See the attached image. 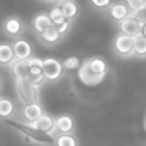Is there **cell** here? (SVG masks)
Returning a JSON list of instances; mask_svg holds the SVG:
<instances>
[{
  "instance_id": "obj_15",
  "label": "cell",
  "mask_w": 146,
  "mask_h": 146,
  "mask_svg": "<svg viewBox=\"0 0 146 146\" xmlns=\"http://www.w3.org/2000/svg\"><path fill=\"white\" fill-rule=\"evenodd\" d=\"M10 74L14 77V80H27L29 78V62L14 60L10 65Z\"/></svg>"
},
{
  "instance_id": "obj_28",
  "label": "cell",
  "mask_w": 146,
  "mask_h": 146,
  "mask_svg": "<svg viewBox=\"0 0 146 146\" xmlns=\"http://www.w3.org/2000/svg\"><path fill=\"white\" fill-rule=\"evenodd\" d=\"M141 34H142L143 37H146V23L142 24V31H141Z\"/></svg>"
},
{
  "instance_id": "obj_9",
  "label": "cell",
  "mask_w": 146,
  "mask_h": 146,
  "mask_svg": "<svg viewBox=\"0 0 146 146\" xmlns=\"http://www.w3.org/2000/svg\"><path fill=\"white\" fill-rule=\"evenodd\" d=\"M75 128L74 118L68 113L60 115L55 118V125H54V132H58L60 135H68L72 133Z\"/></svg>"
},
{
  "instance_id": "obj_20",
  "label": "cell",
  "mask_w": 146,
  "mask_h": 146,
  "mask_svg": "<svg viewBox=\"0 0 146 146\" xmlns=\"http://www.w3.org/2000/svg\"><path fill=\"white\" fill-rule=\"evenodd\" d=\"M14 112V104L10 98L0 97V118H10Z\"/></svg>"
},
{
  "instance_id": "obj_8",
  "label": "cell",
  "mask_w": 146,
  "mask_h": 146,
  "mask_svg": "<svg viewBox=\"0 0 146 146\" xmlns=\"http://www.w3.org/2000/svg\"><path fill=\"white\" fill-rule=\"evenodd\" d=\"M44 109L40 105V102L37 104H30V105H24L21 109V118L26 121V125H30L36 121H38L43 115H44Z\"/></svg>"
},
{
  "instance_id": "obj_11",
  "label": "cell",
  "mask_w": 146,
  "mask_h": 146,
  "mask_svg": "<svg viewBox=\"0 0 146 146\" xmlns=\"http://www.w3.org/2000/svg\"><path fill=\"white\" fill-rule=\"evenodd\" d=\"M119 30H121L122 34L129 36V37L133 38L135 36L141 34V31H142V24H141L136 19H133L132 16H129L128 19H125V20H122V21L119 23Z\"/></svg>"
},
{
  "instance_id": "obj_23",
  "label": "cell",
  "mask_w": 146,
  "mask_h": 146,
  "mask_svg": "<svg viewBox=\"0 0 146 146\" xmlns=\"http://www.w3.org/2000/svg\"><path fill=\"white\" fill-rule=\"evenodd\" d=\"M62 62V67H64V70H70V71H72V70H80V67H81V60L78 58V57H75V55H71V57H68V58H65L64 61H61Z\"/></svg>"
},
{
  "instance_id": "obj_10",
  "label": "cell",
  "mask_w": 146,
  "mask_h": 146,
  "mask_svg": "<svg viewBox=\"0 0 146 146\" xmlns=\"http://www.w3.org/2000/svg\"><path fill=\"white\" fill-rule=\"evenodd\" d=\"M78 78H80V81H81L84 85H88V87H95V85L101 84V82L104 81V77L95 75V74L88 68V65H87L85 61H82V64H81V67H80V70H78Z\"/></svg>"
},
{
  "instance_id": "obj_1",
  "label": "cell",
  "mask_w": 146,
  "mask_h": 146,
  "mask_svg": "<svg viewBox=\"0 0 146 146\" xmlns=\"http://www.w3.org/2000/svg\"><path fill=\"white\" fill-rule=\"evenodd\" d=\"M14 87L17 97L23 105L37 104L40 101L38 87H36L29 78L27 80H14Z\"/></svg>"
},
{
  "instance_id": "obj_2",
  "label": "cell",
  "mask_w": 146,
  "mask_h": 146,
  "mask_svg": "<svg viewBox=\"0 0 146 146\" xmlns=\"http://www.w3.org/2000/svg\"><path fill=\"white\" fill-rule=\"evenodd\" d=\"M43 72H44L46 81H50V82L58 81L64 72L62 62L57 58H44L43 60Z\"/></svg>"
},
{
  "instance_id": "obj_5",
  "label": "cell",
  "mask_w": 146,
  "mask_h": 146,
  "mask_svg": "<svg viewBox=\"0 0 146 146\" xmlns=\"http://www.w3.org/2000/svg\"><path fill=\"white\" fill-rule=\"evenodd\" d=\"M113 50H115V52H116L119 57H122V58H126V57L133 55V38L129 37V36H125V34H122V33H119V34L115 37Z\"/></svg>"
},
{
  "instance_id": "obj_13",
  "label": "cell",
  "mask_w": 146,
  "mask_h": 146,
  "mask_svg": "<svg viewBox=\"0 0 146 146\" xmlns=\"http://www.w3.org/2000/svg\"><path fill=\"white\" fill-rule=\"evenodd\" d=\"M108 14L111 16L112 20L121 23L122 20H125V19H128V17L131 16V11H129V9H128V6H126L125 3L118 1V3H112V4L109 6Z\"/></svg>"
},
{
  "instance_id": "obj_24",
  "label": "cell",
  "mask_w": 146,
  "mask_h": 146,
  "mask_svg": "<svg viewBox=\"0 0 146 146\" xmlns=\"http://www.w3.org/2000/svg\"><path fill=\"white\" fill-rule=\"evenodd\" d=\"M126 6H128L131 14H133L145 7V0H126Z\"/></svg>"
},
{
  "instance_id": "obj_25",
  "label": "cell",
  "mask_w": 146,
  "mask_h": 146,
  "mask_svg": "<svg viewBox=\"0 0 146 146\" xmlns=\"http://www.w3.org/2000/svg\"><path fill=\"white\" fill-rule=\"evenodd\" d=\"M133 19H136L141 24H145L146 23V7H143L142 10H139V11H136V13H133V14H131Z\"/></svg>"
},
{
  "instance_id": "obj_17",
  "label": "cell",
  "mask_w": 146,
  "mask_h": 146,
  "mask_svg": "<svg viewBox=\"0 0 146 146\" xmlns=\"http://www.w3.org/2000/svg\"><path fill=\"white\" fill-rule=\"evenodd\" d=\"M133 55L139 58H146V37L142 34L133 37Z\"/></svg>"
},
{
  "instance_id": "obj_18",
  "label": "cell",
  "mask_w": 146,
  "mask_h": 146,
  "mask_svg": "<svg viewBox=\"0 0 146 146\" xmlns=\"http://www.w3.org/2000/svg\"><path fill=\"white\" fill-rule=\"evenodd\" d=\"M60 38H61V36H60V33H58V30H57L55 26H51L47 31H44V33L40 36V40H41L44 44H47V46H52V44L58 43Z\"/></svg>"
},
{
  "instance_id": "obj_7",
  "label": "cell",
  "mask_w": 146,
  "mask_h": 146,
  "mask_svg": "<svg viewBox=\"0 0 146 146\" xmlns=\"http://www.w3.org/2000/svg\"><path fill=\"white\" fill-rule=\"evenodd\" d=\"M54 125H55V118H52L48 113H44L38 121L27 125L31 131L40 132V133H46V135H52L54 133Z\"/></svg>"
},
{
  "instance_id": "obj_26",
  "label": "cell",
  "mask_w": 146,
  "mask_h": 146,
  "mask_svg": "<svg viewBox=\"0 0 146 146\" xmlns=\"http://www.w3.org/2000/svg\"><path fill=\"white\" fill-rule=\"evenodd\" d=\"M70 27H71V21H68V20H65L62 24H60V26H57V30H58V33H60V36H65L68 31H70Z\"/></svg>"
},
{
  "instance_id": "obj_6",
  "label": "cell",
  "mask_w": 146,
  "mask_h": 146,
  "mask_svg": "<svg viewBox=\"0 0 146 146\" xmlns=\"http://www.w3.org/2000/svg\"><path fill=\"white\" fill-rule=\"evenodd\" d=\"M13 46V52H14V60L20 61H27L29 58L33 57V47L26 38H17L14 40Z\"/></svg>"
},
{
  "instance_id": "obj_31",
  "label": "cell",
  "mask_w": 146,
  "mask_h": 146,
  "mask_svg": "<svg viewBox=\"0 0 146 146\" xmlns=\"http://www.w3.org/2000/svg\"><path fill=\"white\" fill-rule=\"evenodd\" d=\"M43 1H47V3H50V1H55V0H43Z\"/></svg>"
},
{
  "instance_id": "obj_22",
  "label": "cell",
  "mask_w": 146,
  "mask_h": 146,
  "mask_svg": "<svg viewBox=\"0 0 146 146\" xmlns=\"http://www.w3.org/2000/svg\"><path fill=\"white\" fill-rule=\"evenodd\" d=\"M55 146H78V141L72 133L68 135H58L55 138Z\"/></svg>"
},
{
  "instance_id": "obj_32",
  "label": "cell",
  "mask_w": 146,
  "mask_h": 146,
  "mask_svg": "<svg viewBox=\"0 0 146 146\" xmlns=\"http://www.w3.org/2000/svg\"><path fill=\"white\" fill-rule=\"evenodd\" d=\"M145 7H146V0H145Z\"/></svg>"
},
{
  "instance_id": "obj_21",
  "label": "cell",
  "mask_w": 146,
  "mask_h": 146,
  "mask_svg": "<svg viewBox=\"0 0 146 146\" xmlns=\"http://www.w3.org/2000/svg\"><path fill=\"white\" fill-rule=\"evenodd\" d=\"M50 16V20H51V23H52V26H60V24H62L67 19L64 17V14H62V11H61V7H58V6H54L51 10H50L48 13Z\"/></svg>"
},
{
  "instance_id": "obj_16",
  "label": "cell",
  "mask_w": 146,
  "mask_h": 146,
  "mask_svg": "<svg viewBox=\"0 0 146 146\" xmlns=\"http://www.w3.org/2000/svg\"><path fill=\"white\" fill-rule=\"evenodd\" d=\"M14 61L13 46L10 43H0V65H10Z\"/></svg>"
},
{
  "instance_id": "obj_29",
  "label": "cell",
  "mask_w": 146,
  "mask_h": 146,
  "mask_svg": "<svg viewBox=\"0 0 146 146\" xmlns=\"http://www.w3.org/2000/svg\"><path fill=\"white\" fill-rule=\"evenodd\" d=\"M55 1H58V3L64 4V3H67V1H71V0H55Z\"/></svg>"
},
{
  "instance_id": "obj_19",
  "label": "cell",
  "mask_w": 146,
  "mask_h": 146,
  "mask_svg": "<svg viewBox=\"0 0 146 146\" xmlns=\"http://www.w3.org/2000/svg\"><path fill=\"white\" fill-rule=\"evenodd\" d=\"M60 7H61V11H62L64 17H65L68 21H71L72 19H75L77 14H78V6H77V3H75L74 0L67 1V3L61 4Z\"/></svg>"
},
{
  "instance_id": "obj_27",
  "label": "cell",
  "mask_w": 146,
  "mask_h": 146,
  "mask_svg": "<svg viewBox=\"0 0 146 146\" xmlns=\"http://www.w3.org/2000/svg\"><path fill=\"white\" fill-rule=\"evenodd\" d=\"M111 1L112 0H91V3L98 7V9H105V7H109L111 6Z\"/></svg>"
},
{
  "instance_id": "obj_3",
  "label": "cell",
  "mask_w": 146,
  "mask_h": 146,
  "mask_svg": "<svg viewBox=\"0 0 146 146\" xmlns=\"http://www.w3.org/2000/svg\"><path fill=\"white\" fill-rule=\"evenodd\" d=\"M29 62V80L36 85L40 87L46 82V77L43 72V60L37 57H31L27 60Z\"/></svg>"
},
{
  "instance_id": "obj_14",
  "label": "cell",
  "mask_w": 146,
  "mask_h": 146,
  "mask_svg": "<svg viewBox=\"0 0 146 146\" xmlns=\"http://www.w3.org/2000/svg\"><path fill=\"white\" fill-rule=\"evenodd\" d=\"M84 61L87 62L88 68H90L95 75L105 78V75H106V72H108V64H106V61H105L104 58H101V57H91V58H87V60H84Z\"/></svg>"
},
{
  "instance_id": "obj_4",
  "label": "cell",
  "mask_w": 146,
  "mask_h": 146,
  "mask_svg": "<svg viewBox=\"0 0 146 146\" xmlns=\"http://www.w3.org/2000/svg\"><path fill=\"white\" fill-rule=\"evenodd\" d=\"M1 31H3L4 36L17 40L24 31V24H23V21L19 17L10 16L1 23Z\"/></svg>"
},
{
  "instance_id": "obj_30",
  "label": "cell",
  "mask_w": 146,
  "mask_h": 146,
  "mask_svg": "<svg viewBox=\"0 0 146 146\" xmlns=\"http://www.w3.org/2000/svg\"><path fill=\"white\" fill-rule=\"evenodd\" d=\"M1 84H3V78H1V75H0V88H1Z\"/></svg>"
},
{
  "instance_id": "obj_12",
  "label": "cell",
  "mask_w": 146,
  "mask_h": 146,
  "mask_svg": "<svg viewBox=\"0 0 146 146\" xmlns=\"http://www.w3.org/2000/svg\"><path fill=\"white\" fill-rule=\"evenodd\" d=\"M51 26H52V23L50 20L48 13H38L31 20V27L38 36H41L44 31H47Z\"/></svg>"
}]
</instances>
